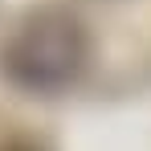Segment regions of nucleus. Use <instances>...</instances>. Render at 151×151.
<instances>
[{
    "label": "nucleus",
    "mask_w": 151,
    "mask_h": 151,
    "mask_svg": "<svg viewBox=\"0 0 151 151\" xmlns=\"http://www.w3.org/2000/svg\"><path fill=\"white\" fill-rule=\"evenodd\" d=\"M82 65H86V29L61 8L29 12L4 45L8 82L37 94L70 86Z\"/></svg>",
    "instance_id": "f257e3e1"
},
{
    "label": "nucleus",
    "mask_w": 151,
    "mask_h": 151,
    "mask_svg": "<svg viewBox=\"0 0 151 151\" xmlns=\"http://www.w3.org/2000/svg\"><path fill=\"white\" fill-rule=\"evenodd\" d=\"M0 151H41V147H33L25 139H8V143H0Z\"/></svg>",
    "instance_id": "f03ea898"
}]
</instances>
